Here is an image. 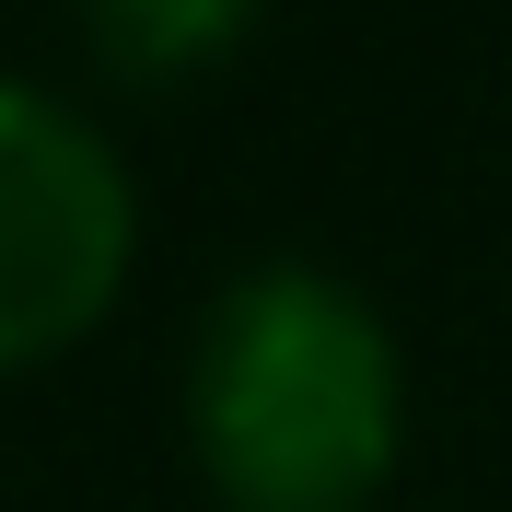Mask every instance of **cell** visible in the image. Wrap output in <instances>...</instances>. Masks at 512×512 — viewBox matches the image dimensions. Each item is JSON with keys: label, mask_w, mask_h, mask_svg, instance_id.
<instances>
[{"label": "cell", "mask_w": 512, "mask_h": 512, "mask_svg": "<svg viewBox=\"0 0 512 512\" xmlns=\"http://www.w3.org/2000/svg\"><path fill=\"white\" fill-rule=\"evenodd\" d=\"M268 0H82V47L117 94H187L222 59H245Z\"/></svg>", "instance_id": "3"}, {"label": "cell", "mask_w": 512, "mask_h": 512, "mask_svg": "<svg viewBox=\"0 0 512 512\" xmlns=\"http://www.w3.org/2000/svg\"><path fill=\"white\" fill-rule=\"evenodd\" d=\"M140 268V175L70 94L0 70V373L82 350Z\"/></svg>", "instance_id": "2"}, {"label": "cell", "mask_w": 512, "mask_h": 512, "mask_svg": "<svg viewBox=\"0 0 512 512\" xmlns=\"http://www.w3.org/2000/svg\"><path fill=\"white\" fill-rule=\"evenodd\" d=\"M187 454L222 512H373L408 466V350L361 280L256 256L187 338Z\"/></svg>", "instance_id": "1"}]
</instances>
